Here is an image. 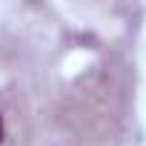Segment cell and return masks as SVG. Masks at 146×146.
Returning <instances> with one entry per match:
<instances>
[{
	"label": "cell",
	"instance_id": "6da1fadb",
	"mask_svg": "<svg viewBox=\"0 0 146 146\" xmlns=\"http://www.w3.org/2000/svg\"><path fill=\"white\" fill-rule=\"evenodd\" d=\"M0 140H3V117H0Z\"/></svg>",
	"mask_w": 146,
	"mask_h": 146
}]
</instances>
